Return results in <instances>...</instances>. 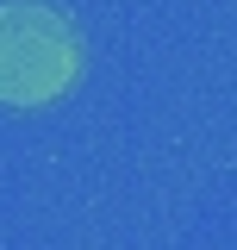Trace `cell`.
<instances>
[{
  "mask_svg": "<svg viewBox=\"0 0 237 250\" xmlns=\"http://www.w3.org/2000/svg\"><path fill=\"white\" fill-rule=\"evenodd\" d=\"M69 75H75L69 25L38 0H6L0 6V100L38 106L69 88Z\"/></svg>",
  "mask_w": 237,
  "mask_h": 250,
  "instance_id": "6da1fadb",
  "label": "cell"
}]
</instances>
